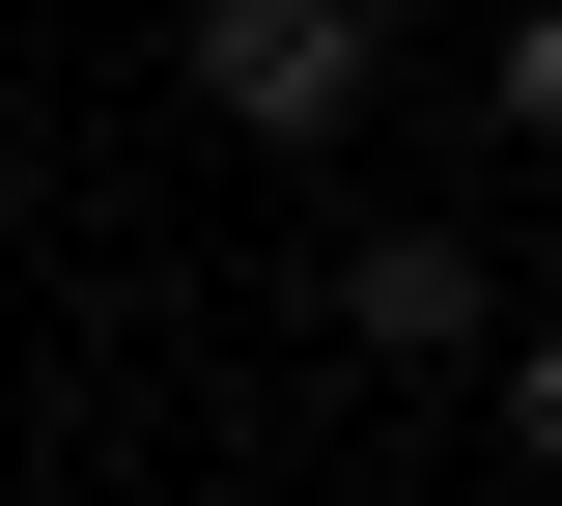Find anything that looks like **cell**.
I'll use <instances>...</instances> for the list:
<instances>
[{"label": "cell", "instance_id": "cell-1", "mask_svg": "<svg viewBox=\"0 0 562 506\" xmlns=\"http://www.w3.org/2000/svg\"><path fill=\"white\" fill-rule=\"evenodd\" d=\"M169 57H198V113L225 142H366V85H394V0H198V29H169Z\"/></svg>", "mask_w": 562, "mask_h": 506}, {"label": "cell", "instance_id": "cell-2", "mask_svg": "<svg viewBox=\"0 0 562 506\" xmlns=\"http://www.w3.org/2000/svg\"><path fill=\"white\" fill-rule=\"evenodd\" d=\"M310 310H338V366H506V254H479V225H338V282H310Z\"/></svg>", "mask_w": 562, "mask_h": 506}, {"label": "cell", "instance_id": "cell-3", "mask_svg": "<svg viewBox=\"0 0 562 506\" xmlns=\"http://www.w3.org/2000/svg\"><path fill=\"white\" fill-rule=\"evenodd\" d=\"M479 394H506V479L562 506V310H506V366H479Z\"/></svg>", "mask_w": 562, "mask_h": 506}, {"label": "cell", "instance_id": "cell-4", "mask_svg": "<svg viewBox=\"0 0 562 506\" xmlns=\"http://www.w3.org/2000/svg\"><path fill=\"white\" fill-rule=\"evenodd\" d=\"M479 113H506V142L562 169V0H506V57H479Z\"/></svg>", "mask_w": 562, "mask_h": 506}]
</instances>
